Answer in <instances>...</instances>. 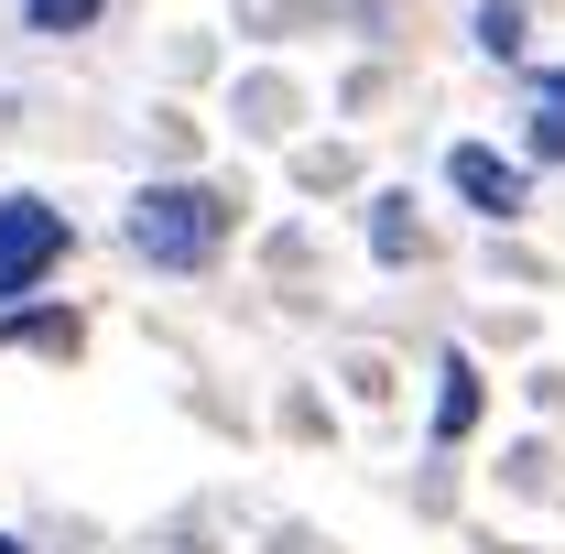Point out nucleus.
I'll return each mask as SVG.
<instances>
[{
    "label": "nucleus",
    "instance_id": "nucleus-7",
    "mask_svg": "<svg viewBox=\"0 0 565 554\" xmlns=\"http://www.w3.org/2000/svg\"><path fill=\"white\" fill-rule=\"evenodd\" d=\"M370 251H381V262H414V217H403V196L370 207Z\"/></svg>",
    "mask_w": 565,
    "mask_h": 554
},
{
    "label": "nucleus",
    "instance_id": "nucleus-3",
    "mask_svg": "<svg viewBox=\"0 0 565 554\" xmlns=\"http://www.w3.org/2000/svg\"><path fill=\"white\" fill-rule=\"evenodd\" d=\"M446 185L479 217H522L533 207V163H522V152H490V141H457V152H446Z\"/></svg>",
    "mask_w": 565,
    "mask_h": 554
},
{
    "label": "nucleus",
    "instance_id": "nucleus-8",
    "mask_svg": "<svg viewBox=\"0 0 565 554\" xmlns=\"http://www.w3.org/2000/svg\"><path fill=\"white\" fill-rule=\"evenodd\" d=\"M479 55H522V0H479Z\"/></svg>",
    "mask_w": 565,
    "mask_h": 554
},
{
    "label": "nucleus",
    "instance_id": "nucleus-5",
    "mask_svg": "<svg viewBox=\"0 0 565 554\" xmlns=\"http://www.w3.org/2000/svg\"><path fill=\"white\" fill-rule=\"evenodd\" d=\"M533 163H565V66L533 76Z\"/></svg>",
    "mask_w": 565,
    "mask_h": 554
},
{
    "label": "nucleus",
    "instance_id": "nucleus-9",
    "mask_svg": "<svg viewBox=\"0 0 565 554\" xmlns=\"http://www.w3.org/2000/svg\"><path fill=\"white\" fill-rule=\"evenodd\" d=\"M0 554H22V544H11V533H0Z\"/></svg>",
    "mask_w": 565,
    "mask_h": 554
},
{
    "label": "nucleus",
    "instance_id": "nucleus-6",
    "mask_svg": "<svg viewBox=\"0 0 565 554\" xmlns=\"http://www.w3.org/2000/svg\"><path fill=\"white\" fill-rule=\"evenodd\" d=\"M109 0H22V33H87Z\"/></svg>",
    "mask_w": 565,
    "mask_h": 554
},
{
    "label": "nucleus",
    "instance_id": "nucleus-1",
    "mask_svg": "<svg viewBox=\"0 0 565 554\" xmlns=\"http://www.w3.org/2000/svg\"><path fill=\"white\" fill-rule=\"evenodd\" d=\"M228 217H239V207H228L217 185L174 174V185H141L120 228H131V251L152 262V273H207L217 251H228Z\"/></svg>",
    "mask_w": 565,
    "mask_h": 554
},
{
    "label": "nucleus",
    "instance_id": "nucleus-4",
    "mask_svg": "<svg viewBox=\"0 0 565 554\" xmlns=\"http://www.w3.org/2000/svg\"><path fill=\"white\" fill-rule=\"evenodd\" d=\"M468 424H479V370H468V348H446L435 359V446H468Z\"/></svg>",
    "mask_w": 565,
    "mask_h": 554
},
{
    "label": "nucleus",
    "instance_id": "nucleus-2",
    "mask_svg": "<svg viewBox=\"0 0 565 554\" xmlns=\"http://www.w3.org/2000/svg\"><path fill=\"white\" fill-rule=\"evenodd\" d=\"M66 207L55 196H0V305H22V294H44L55 262H66Z\"/></svg>",
    "mask_w": 565,
    "mask_h": 554
}]
</instances>
